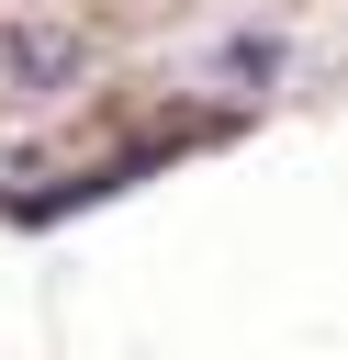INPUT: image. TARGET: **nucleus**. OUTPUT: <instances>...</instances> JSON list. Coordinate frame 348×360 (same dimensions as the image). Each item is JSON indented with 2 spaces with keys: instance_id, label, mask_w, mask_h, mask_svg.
I'll return each instance as SVG.
<instances>
[{
  "instance_id": "f03ea898",
  "label": "nucleus",
  "mask_w": 348,
  "mask_h": 360,
  "mask_svg": "<svg viewBox=\"0 0 348 360\" xmlns=\"http://www.w3.org/2000/svg\"><path fill=\"white\" fill-rule=\"evenodd\" d=\"M281 68H292L281 34H225V45H213V79H236V90H269Z\"/></svg>"
},
{
  "instance_id": "f257e3e1",
  "label": "nucleus",
  "mask_w": 348,
  "mask_h": 360,
  "mask_svg": "<svg viewBox=\"0 0 348 360\" xmlns=\"http://www.w3.org/2000/svg\"><path fill=\"white\" fill-rule=\"evenodd\" d=\"M0 79L34 90V101H56V90L90 79V34H67V22H0Z\"/></svg>"
}]
</instances>
